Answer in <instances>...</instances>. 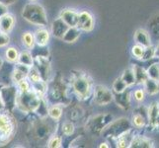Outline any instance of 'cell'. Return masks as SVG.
I'll return each instance as SVG.
<instances>
[{"label": "cell", "instance_id": "obj_4", "mask_svg": "<svg viewBox=\"0 0 159 148\" xmlns=\"http://www.w3.org/2000/svg\"><path fill=\"white\" fill-rule=\"evenodd\" d=\"M131 129L130 122L125 118H120L118 119H113L107 127L102 130L101 135L105 138L116 139L119 136L125 133Z\"/></svg>", "mask_w": 159, "mask_h": 148}, {"label": "cell", "instance_id": "obj_43", "mask_svg": "<svg viewBox=\"0 0 159 148\" xmlns=\"http://www.w3.org/2000/svg\"><path fill=\"white\" fill-rule=\"evenodd\" d=\"M1 86L0 85V90H1ZM5 108H4V104H3V101H2V97H1V93H0V112L1 111H4Z\"/></svg>", "mask_w": 159, "mask_h": 148}, {"label": "cell", "instance_id": "obj_23", "mask_svg": "<svg viewBox=\"0 0 159 148\" xmlns=\"http://www.w3.org/2000/svg\"><path fill=\"white\" fill-rule=\"evenodd\" d=\"M134 134L131 133V129L127 131L125 133L122 134L120 136H119L118 138H116V144H117V147H120V148H125V147H129V144L131 140H133V137H134Z\"/></svg>", "mask_w": 159, "mask_h": 148}, {"label": "cell", "instance_id": "obj_19", "mask_svg": "<svg viewBox=\"0 0 159 148\" xmlns=\"http://www.w3.org/2000/svg\"><path fill=\"white\" fill-rule=\"evenodd\" d=\"M80 36H81V31L77 27H69L62 38V41L66 43H73L79 39Z\"/></svg>", "mask_w": 159, "mask_h": 148}, {"label": "cell", "instance_id": "obj_44", "mask_svg": "<svg viewBox=\"0 0 159 148\" xmlns=\"http://www.w3.org/2000/svg\"><path fill=\"white\" fill-rule=\"evenodd\" d=\"M154 56L159 58V43L156 46V47L154 48Z\"/></svg>", "mask_w": 159, "mask_h": 148}, {"label": "cell", "instance_id": "obj_5", "mask_svg": "<svg viewBox=\"0 0 159 148\" xmlns=\"http://www.w3.org/2000/svg\"><path fill=\"white\" fill-rule=\"evenodd\" d=\"M72 91L79 100H86L91 97L93 92V83L85 74L77 75L72 80Z\"/></svg>", "mask_w": 159, "mask_h": 148}, {"label": "cell", "instance_id": "obj_26", "mask_svg": "<svg viewBox=\"0 0 159 148\" xmlns=\"http://www.w3.org/2000/svg\"><path fill=\"white\" fill-rule=\"evenodd\" d=\"M144 91L149 95H156L159 93V82L153 79L147 78L143 83Z\"/></svg>", "mask_w": 159, "mask_h": 148}, {"label": "cell", "instance_id": "obj_24", "mask_svg": "<svg viewBox=\"0 0 159 148\" xmlns=\"http://www.w3.org/2000/svg\"><path fill=\"white\" fill-rule=\"evenodd\" d=\"M22 43H23V46L26 47V49L33 51L36 46L34 33H32L30 31L24 32L23 35H22Z\"/></svg>", "mask_w": 159, "mask_h": 148}, {"label": "cell", "instance_id": "obj_30", "mask_svg": "<svg viewBox=\"0 0 159 148\" xmlns=\"http://www.w3.org/2000/svg\"><path fill=\"white\" fill-rule=\"evenodd\" d=\"M120 78H122L125 82V84H127L129 87V86H133L134 84H135V78H134V74L133 67L125 69L124 71V73H123L122 77H120Z\"/></svg>", "mask_w": 159, "mask_h": 148}, {"label": "cell", "instance_id": "obj_18", "mask_svg": "<svg viewBox=\"0 0 159 148\" xmlns=\"http://www.w3.org/2000/svg\"><path fill=\"white\" fill-rule=\"evenodd\" d=\"M129 147L131 148H150L153 147V141L149 138L145 137V136H134L133 140H131Z\"/></svg>", "mask_w": 159, "mask_h": 148}, {"label": "cell", "instance_id": "obj_31", "mask_svg": "<svg viewBox=\"0 0 159 148\" xmlns=\"http://www.w3.org/2000/svg\"><path fill=\"white\" fill-rule=\"evenodd\" d=\"M48 106L47 105V101L45 100V97L41 98L40 104H39V106H38L35 114H37L40 118L45 119V118L48 117Z\"/></svg>", "mask_w": 159, "mask_h": 148}, {"label": "cell", "instance_id": "obj_2", "mask_svg": "<svg viewBox=\"0 0 159 148\" xmlns=\"http://www.w3.org/2000/svg\"><path fill=\"white\" fill-rule=\"evenodd\" d=\"M40 101L41 97L38 96L32 89L28 92H17L15 108L25 114L35 113Z\"/></svg>", "mask_w": 159, "mask_h": 148}, {"label": "cell", "instance_id": "obj_3", "mask_svg": "<svg viewBox=\"0 0 159 148\" xmlns=\"http://www.w3.org/2000/svg\"><path fill=\"white\" fill-rule=\"evenodd\" d=\"M8 111L0 112V145H5L13 138L16 131L15 119Z\"/></svg>", "mask_w": 159, "mask_h": 148}, {"label": "cell", "instance_id": "obj_35", "mask_svg": "<svg viewBox=\"0 0 159 148\" xmlns=\"http://www.w3.org/2000/svg\"><path fill=\"white\" fill-rule=\"evenodd\" d=\"M27 79L29 80L30 83H34V82L42 80V76L39 72V70H38L34 65H33L32 67H30L28 76H27Z\"/></svg>", "mask_w": 159, "mask_h": 148}, {"label": "cell", "instance_id": "obj_20", "mask_svg": "<svg viewBox=\"0 0 159 148\" xmlns=\"http://www.w3.org/2000/svg\"><path fill=\"white\" fill-rule=\"evenodd\" d=\"M63 105L61 104H52V106H48V116L54 122H58L61 119L63 113Z\"/></svg>", "mask_w": 159, "mask_h": 148}, {"label": "cell", "instance_id": "obj_38", "mask_svg": "<svg viewBox=\"0 0 159 148\" xmlns=\"http://www.w3.org/2000/svg\"><path fill=\"white\" fill-rule=\"evenodd\" d=\"M10 43V37L7 33L0 32V47H5Z\"/></svg>", "mask_w": 159, "mask_h": 148}, {"label": "cell", "instance_id": "obj_47", "mask_svg": "<svg viewBox=\"0 0 159 148\" xmlns=\"http://www.w3.org/2000/svg\"><path fill=\"white\" fill-rule=\"evenodd\" d=\"M2 65H3V59L0 57V68L2 67Z\"/></svg>", "mask_w": 159, "mask_h": 148}, {"label": "cell", "instance_id": "obj_46", "mask_svg": "<svg viewBox=\"0 0 159 148\" xmlns=\"http://www.w3.org/2000/svg\"><path fill=\"white\" fill-rule=\"evenodd\" d=\"M154 128L159 129V117L157 118V119L155 120V123H154Z\"/></svg>", "mask_w": 159, "mask_h": 148}, {"label": "cell", "instance_id": "obj_41", "mask_svg": "<svg viewBox=\"0 0 159 148\" xmlns=\"http://www.w3.org/2000/svg\"><path fill=\"white\" fill-rule=\"evenodd\" d=\"M7 12H8V6L0 2V17H1L2 15L6 14Z\"/></svg>", "mask_w": 159, "mask_h": 148}, {"label": "cell", "instance_id": "obj_6", "mask_svg": "<svg viewBox=\"0 0 159 148\" xmlns=\"http://www.w3.org/2000/svg\"><path fill=\"white\" fill-rule=\"evenodd\" d=\"M93 102L98 106H107L114 101V93L104 85L93 87Z\"/></svg>", "mask_w": 159, "mask_h": 148}, {"label": "cell", "instance_id": "obj_13", "mask_svg": "<svg viewBox=\"0 0 159 148\" xmlns=\"http://www.w3.org/2000/svg\"><path fill=\"white\" fill-rule=\"evenodd\" d=\"M59 18L69 27H76L78 20V12L75 9H63L59 13Z\"/></svg>", "mask_w": 159, "mask_h": 148}, {"label": "cell", "instance_id": "obj_34", "mask_svg": "<svg viewBox=\"0 0 159 148\" xmlns=\"http://www.w3.org/2000/svg\"><path fill=\"white\" fill-rule=\"evenodd\" d=\"M146 73L148 78L159 82V63H153L147 68Z\"/></svg>", "mask_w": 159, "mask_h": 148}, {"label": "cell", "instance_id": "obj_9", "mask_svg": "<svg viewBox=\"0 0 159 148\" xmlns=\"http://www.w3.org/2000/svg\"><path fill=\"white\" fill-rule=\"evenodd\" d=\"M76 27L81 32H91L95 27V20L93 15L87 10H82L78 12V20Z\"/></svg>", "mask_w": 159, "mask_h": 148}, {"label": "cell", "instance_id": "obj_8", "mask_svg": "<svg viewBox=\"0 0 159 148\" xmlns=\"http://www.w3.org/2000/svg\"><path fill=\"white\" fill-rule=\"evenodd\" d=\"M17 92L18 90L16 86H1L0 93H1L5 111L10 112L15 108Z\"/></svg>", "mask_w": 159, "mask_h": 148}, {"label": "cell", "instance_id": "obj_21", "mask_svg": "<svg viewBox=\"0 0 159 148\" xmlns=\"http://www.w3.org/2000/svg\"><path fill=\"white\" fill-rule=\"evenodd\" d=\"M48 82L43 79L40 81L34 82V83H31V89L41 98L46 97L47 93H48Z\"/></svg>", "mask_w": 159, "mask_h": 148}, {"label": "cell", "instance_id": "obj_14", "mask_svg": "<svg viewBox=\"0 0 159 148\" xmlns=\"http://www.w3.org/2000/svg\"><path fill=\"white\" fill-rule=\"evenodd\" d=\"M29 70H30L29 66H27V65H24V64H21L19 62H16L15 67H14L13 72H12V81L14 82V84L16 85L21 80L26 79L27 76H28Z\"/></svg>", "mask_w": 159, "mask_h": 148}, {"label": "cell", "instance_id": "obj_16", "mask_svg": "<svg viewBox=\"0 0 159 148\" xmlns=\"http://www.w3.org/2000/svg\"><path fill=\"white\" fill-rule=\"evenodd\" d=\"M114 100L122 109L129 110L130 107V92L127 88L122 93L114 94Z\"/></svg>", "mask_w": 159, "mask_h": 148}, {"label": "cell", "instance_id": "obj_32", "mask_svg": "<svg viewBox=\"0 0 159 148\" xmlns=\"http://www.w3.org/2000/svg\"><path fill=\"white\" fill-rule=\"evenodd\" d=\"M129 88V86L125 84V82L122 78H117L114 81L113 86H112V91L114 94H117V93H122L125 89Z\"/></svg>", "mask_w": 159, "mask_h": 148}, {"label": "cell", "instance_id": "obj_48", "mask_svg": "<svg viewBox=\"0 0 159 148\" xmlns=\"http://www.w3.org/2000/svg\"><path fill=\"white\" fill-rule=\"evenodd\" d=\"M29 1H31V2H36L37 0H29Z\"/></svg>", "mask_w": 159, "mask_h": 148}, {"label": "cell", "instance_id": "obj_49", "mask_svg": "<svg viewBox=\"0 0 159 148\" xmlns=\"http://www.w3.org/2000/svg\"><path fill=\"white\" fill-rule=\"evenodd\" d=\"M158 105H159V103H158Z\"/></svg>", "mask_w": 159, "mask_h": 148}, {"label": "cell", "instance_id": "obj_40", "mask_svg": "<svg viewBox=\"0 0 159 148\" xmlns=\"http://www.w3.org/2000/svg\"><path fill=\"white\" fill-rule=\"evenodd\" d=\"M134 98L136 102H142L144 100V90L143 89H136L134 92Z\"/></svg>", "mask_w": 159, "mask_h": 148}, {"label": "cell", "instance_id": "obj_17", "mask_svg": "<svg viewBox=\"0 0 159 148\" xmlns=\"http://www.w3.org/2000/svg\"><path fill=\"white\" fill-rule=\"evenodd\" d=\"M134 41L138 45H140L144 47L151 46L150 36L148 32L145 31L144 29H139L134 33Z\"/></svg>", "mask_w": 159, "mask_h": 148}, {"label": "cell", "instance_id": "obj_22", "mask_svg": "<svg viewBox=\"0 0 159 148\" xmlns=\"http://www.w3.org/2000/svg\"><path fill=\"white\" fill-rule=\"evenodd\" d=\"M159 117V105L158 103H152L151 105L147 108V122L154 128V123L157 118Z\"/></svg>", "mask_w": 159, "mask_h": 148}, {"label": "cell", "instance_id": "obj_36", "mask_svg": "<svg viewBox=\"0 0 159 148\" xmlns=\"http://www.w3.org/2000/svg\"><path fill=\"white\" fill-rule=\"evenodd\" d=\"M144 51H145V47L140 45H138V43L131 47V53H133L134 57H135L136 59L142 60V57H143V54H144Z\"/></svg>", "mask_w": 159, "mask_h": 148}, {"label": "cell", "instance_id": "obj_28", "mask_svg": "<svg viewBox=\"0 0 159 148\" xmlns=\"http://www.w3.org/2000/svg\"><path fill=\"white\" fill-rule=\"evenodd\" d=\"M20 52L15 47H9L5 51V58L10 63H16L18 61Z\"/></svg>", "mask_w": 159, "mask_h": 148}, {"label": "cell", "instance_id": "obj_39", "mask_svg": "<svg viewBox=\"0 0 159 148\" xmlns=\"http://www.w3.org/2000/svg\"><path fill=\"white\" fill-rule=\"evenodd\" d=\"M152 57H154V47H145V51H144V54H143V57H142V60H148Z\"/></svg>", "mask_w": 159, "mask_h": 148}, {"label": "cell", "instance_id": "obj_29", "mask_svg": "<svg viewBox=\"0 0 159 148\" xmlns=\"http://www.w3.org/2000/svg\"><path fill=\"white\" fill-rule=\"evenodd\" d=\"M147 123V113L144 114H141V112H136L133 116V123L136 128H142L144 127Z\"/></svg>", "mask_w": 159, "mask_h": 148}, {"label": "cell", "instance_id": "obj_27", "mask_svg": "<svg viewBox=\"0 0 159 148\" xmlns=\"http://www.w3.org/2000/svg\"><path fill=\"white\" fill-rule=\"evenodd\" d=\"M134 70V78H135V83L139 84H143L145 80L148 78L146 73V70H144L142 67H140L139 65H134L133 66Z\"/></svg>", "mask_w": 159, "mask_h": 148}, {"label": "cell", "instance_id": "obj_7", "mask_svg": "<svg viewBox=\"0 0 159 148\" xmlns=\"http://www.w3.org/2000/svg\"><path fill=\"white\" fill-rule=\"evenodd\" d=\"M114 119L112 114H97L94 118H92L89 123L86 124V128H88L90 132L93 134H101L102 130L105 128L107 125Z\"/></svg>", "mask_w": 159, "mask_h": 148}, {"label": "cell", "instance_id": "obj_11", "mask_svg": "<svg viewBox=\"0 0 159 148\" xmlns=\"http://www.w3.org/2000/svg\"><path fill=\"white\" fill-rule=\"evenodd\" d=\"M34 38L36 46L40 47H45L48 45L51 40V32L45 27H40L34 32Z\"/></svg>", "mask_w": 159, "mask_h": 148}, {"label": "cell", "instance_id": "obj_12", "mask_svg": "<svg viewBox=\"0 0 159 148\" xmlns=\"http://www.w3.org/2000/svg\"><path fill=\"white\" fill-rule=\"evenodd\" d=\"M68 28H69V26H67L58 17L56 20L52 21V26H51V34L54 38H57V39L62 40V38L65 33H66V31L68 30Z\"/></svg>", "mask_w": 159, "mask_h": 148}, {"label": "cell", "instance_id": "obj_45", "mask_svg": "<svg viewBox=\"0 0 159 148\" xmlns=\"http://www.w3.org/2000/svg\"><path fill=\"white\" fill-rule=\"evenodd\" d=\"M108 143H107V142H102V143L99 145V147L100 148H103V147H106V148H109L110 147V145H107Z\"/></svg>", "mask_w": 159, "mask_h": 148}, {"label": "cell", "instance_id": "obj_10", "mask_svg": "<svg viewBox=\"0 0 159 148\" xmlns=\"http://www.w3.org/2000/svg\"><path fill=\"white\" fill-rule=\"evenodd\" d=\"M34 66L39 70L42 79L48 82L51 74V63L47 56H34Z\"/></svg>", "mask_w": 159, "mask_h": 148}, {"label": "cell", "instance_id": "obj_1", "mask_svg": "<svg viewBox=\"0 0 159 148\" xmlns=\"http://www.w3.org/2000/svg\"><path fill=\"white\" fill-rule=\"evenodd\" d=\"M22 17L30 24L38 27H46L48 24L46 10L36 2L27 3L22 10Z\"/></svg>", "mask_w": 159, "mask_h": 148}, {"label": "cell", "instance_id": "obj_25", "mask_svg": "<svg viewBox=\"0 0 159 148\" xmlns=\"http://www.w3.org/2000/svg\"><path fill=\"white\" fill-rule=\"evenodd\" d=\"M17 62L32 67L34 65V56H33L29 49H26V51H23L19 53V58Z\"/></svg>", "mask_w": 159, "mask_h": 148}, {"label": "cell", "instance_id": "obj_33", "mask_svg": "<svg viewBox=\"0 0 159 148\" xmlns=\"http://www.w3.org/2000/svg\"><path fill=\"white\" fill-rule=\"evenodd\" d=\"M61 144H62L61 136L57 133H53L52 135L50 136V138H48L47 146L50 148H59V147H61Z\"/></svg>", "mask_w": 159, "mask_h": 148}, {"label": "cell", "instance_id": "obj_37", "mask_svg": "<svg viewBox=\"0 0 159 148\" xmlns=\"http://www.w3.org/2000/svg\"><path fill=\"white\" fill-rule=\"evenodd\" d=\"M74 130H75V127L72 123H69V122H66L64 123L62 125H61V131L64 135L66 136H70L74 133Z\"/></svg>", "mask_w": 159, "mask_h": 148}, {"label": "cell", "instance_id": "obj_42", "mask_svg": "<svg viewBox=\"0 0 159 148\" xmlns=\"http://www.w3.org/2000/svg\"><path fill=\"white\" fill-rule=\"evenodd\" d=\"M17 0H0V2L5 4V5H7V6H9V5H12L14 4Z\"/></svg>", "mask_w": 159, "mask_h": 148}, {"label": "cell", "instance_id": "obj_15", "mask_svg": "<svg viewBox=\"0 0 159 148\" xmlns=\"http://www.w3.org/2000/svg\"><path fill=\"white\" fill-rule=\"evenodd\" d=\"M15 23H16V20L12 14L7 12L6 14L2 15L1 17H0V32L9 34V33L14 29Z\"/></svg>", "mask_w": 159, "mask_h": 148}]
</instances>
